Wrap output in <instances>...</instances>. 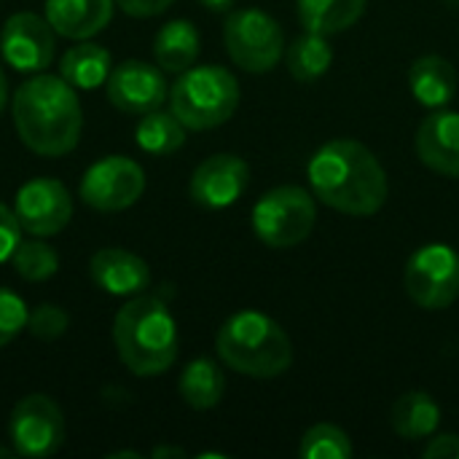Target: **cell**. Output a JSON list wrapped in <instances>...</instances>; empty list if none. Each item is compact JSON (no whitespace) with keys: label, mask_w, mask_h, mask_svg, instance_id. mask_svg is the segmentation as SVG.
<instances>
[{"label":"cell","mask_w":459,"mask_h":459,"mask_svg":"<svg viewBox=\"0 0 459 459\" xmlns=\"http://www.w3.org/2000/svg\"><path fill=\"white\" fill-rule=\"evenodd\" d=\"M390 425L403 441H428L441 425V406L425 390H411L401 395L393 406Z\"/></svg>","instance_id":"d6986e66"},{"label":"cell","mask_w":459,"mask_h":459,"mask_svg":"<svg viewBox=\"0 0 459 459\" xmlns=\"http://www.w3.org/2000/svg\"><path fill=\"white\" fill-rule=\"evenodd\" d=\"M317 221L315 194L301 186H277L253 207L255 237L274 250H290L309 239Z\"/></svg>","instance_id":"8992f818"},{"label":"cell","mask_w":459,"mask_h":459,"mask_svg":"<svg viewBox=\"0 0 459 459\" xmlns=\"http://www.w3.org/2000/svg\"><path fill=\"white\" fill-rule=\"evenodd\" d=\"M215 352L231 371L250 379H277L293 366V342L285 328L258 309L231 315L215 336Z\"/></svg>","instance_id":"277c9868"},{"label":"cell","mask_w":459,"mask_h":459,"mask_svg":"<svg viewBox=\"0 0 459 459\" xmlns=\"http://www.w3.org/2000/svg\"><path fill=\"white\" fill-rule=\"evenodd\" d=\"M11 264H13V272L27 280V282H43L48 277L56 274L59 269V255L51 245L40 242L38 239H27V242H19V247L13 250L11 255Z\"/></svg>","instance_id":"484cf974"},{"label":"cell","mask_w":459,"mask_h":459,"mask_svg":"<svg viewBox=\"0 0 459 459\" xmlns=\"http://www.w3.org/2000/svg\"><path fill=\"white\" fill-rule=\"evenodd\" d=\"M414 151L420 161L444 175L459 180V113L457 110H433L422 118L414 134Z\"/></svg>","instance_id":"9a60e30c"},{"label":"cell","mask_w":459,"mask_h":459,"mask_svg":"<svg viewBox=\"0 0 459 459\" xmlns=\"http://www.w3.org/2000/svg\"><path fill=\"white\" fill-rule=\"evenodd\" d=\"M78 191L91 210L121 212L143 196L145 172L126 156H105L83 172Z\"/></svg>","instance_id":"30bf717a"},{"label":"cell","mask_w":459,"mask_h":459,"mask_svg":"<svg viewBox=\"0 0 459 459\" xmlns=\"http://www.w3.org/2000/svg\"><path fill=\"white\" fill-rule=\"evenodd\" d=\"M5 100H8V83H5V73H3V67H0V113H3V108H5Z\"/></svg>","instance_id":"e575fe53"},{"label":"cell","mask_w":459,"mask_h":459,"mask_svg":"<svg viewBox=\"0 0 459 459\" xmlns=\"http://www.w3.org/2000/svg\"><path fill=\"white\" fill-rule=\"evenodd\" d=\"M307 178L317 202L352 218L377 215L390 196L387 172L377 153L350 137L320 145L307 164Z\"/></svg>","instance_id":"6da1fadb"},{"label":"cell","mask_w":459,"mask_h":459,"mask_svg":"<svg viewBox=\"0 0 459 459\" xmlns=\"http://www.w3.org/2000/svg\"><path fill=\"white\" fill-rule=\"evenodd\" d=\"M56 51V32L46 16L19 11L5 19L0 30V54L19 73H40L51 65Z\"/></svg>","instance_id":"8fae6325"},{"label":"cell","mask_w":459,"mask_h":459,"mask_svg":"<svg viewBox=\"0 0 459 459\" xmlns=\"http://www.w3.org/2000/svg\"><path fill=\"white\" fill-rule=\"evenodd\" d=\"M204 8H210V11H218V13H223V11H229L231 5H234V0H199Z\"/></svg>","instance_id":"836d02e7"},{"label":"cell","mask_w":459,"mask_h":459,"mask_svg":"<svg viewBox=\"0 0 459 459\" xmlns=\"http://www.w3.org/2000/svg\"><path fill=\"white\" fill-rule=\"evenodd\" d=\"M186 126L180 124V118L169 110H151L140 118L137 124V132H134V140L137 145L145 151V153H153V156H169L175 153L178 148H183L186 143Z\"/></svg>","instance_id":"d4e9b609"},{"label":"cell","mask_w":459,"mask_h":459,"mask_svg":"<svg viewBox=\"0 0 459 459\" xmlns=\"http://www.w3.org/2000/svg\"><path fill=\"white\" fill-rule=\"evenodd\" d=\"M178 390H180V398L186 406H191L196 411L215 409L226 395L223 368L210 358H196L183 368Z\"/></svg>","instance_id":"7402d4cb"},{"label":"cell","mask_w":459,"mask_h":459,"mask_svg":"<svg viewBox=\"0 0 459 459\" xmlns=\"http://www.w3.org/2000/svg\"><path fill=\"white\" fill-rule=\"evenodd\" d=\"M250 183V167L234 153H215L204 159L188 183L191 199L204 210H226L242 199Z\"/></svg>","instance_id":"5bb4252c"},{"label":"cell","mask_w":459,"mask_h":459,"mask_svg":"<svg viewBox=\"0 0 459 459\" xmlns=\"http://www.w3.org/2000/svg\"><path fill=\"white\" fill-rule=\"evenodd\" d=\"M164 457H186V452L183 449H178V446H159V449H153V459H164Z\"/></svg>","instance_id":"d6a6232c"},{"label":"cell","mask_w":459,"mask_h":459,"mask_svg":"<svg viewBox=\"0 0 459 459\" xmlns=\"http://www.w3.org/2000/svg\"><path fill=\"white\" fill-rule=\"evenodd\" d=\"M89 274L94 285L110 296H140L151 285L148 264L121 247H102L89 261Z\"/></svg>","instance_id":"2e32d148"},{"label":"cell","mask_w":459,"mask_h":459,"mask_svg":"<svg viewBox=\"0 0 459 459\" xmlns=\"http://www.w3.org/2000/svg\"><path fill=\"white\" fill-rule=\"evenodd\" d=\"M403 285L420 309H449L459 299V253L446 242L422 245L406 261Z\"/></svg>","instance_id":"ba28073f"},{"label":"cell","mask_w":459,"mask_h":459,"mask_svg":"<svg viewBox=\"0 0 459 459\" xmlns=\"http://www.w3.org/2000/svg\"><path fill=\"white\" fill-rule=\"evenodd\" d=\"M366 5L368 0H296L301 27L328 38L358 24Z\"/></svg>","instance_id":"44dd1931"},{"label":"cell","mask_w":459,"mask_h":459,"mask_svg":"<svg viewBox=\"0 0 459 459\" xmlns=\"http://www.w3.org/2000/svg\"><path fill=\"white\" fill-rule=\"evenodd\" d=\"M16 455V449H5V446H0V457H13Z\"/></svg>","instance_id":"8d00e7d4"},{"label":"cell","mask_w":459,"mask_h":459,"mask_svg":"<svg viewBox=\"0 0 459 459\" xmlns=\"http://www.w3.org/2000/svg\"><path fill=\"white\" fill-rule=\"evenodd\" d=\"M299 455L304 459H347L352 457V441L342 428L320 422L301 436Z\"/></svg>","instance_id":"4316f807"},{"label":"cell","mask_w":459,"mask_h":459,"mask_svg":"<svg viewBox=\"0 0 459 459\" xmlns=\"http://www.w3.org/2000/svg\"><path fill=\"white\" fill-rule=\"evenodd\" d=\"M116 0H46V19L56 35L86 40L108 27Z\"/></svg>","instance_id":"e0dca14e"},{"label":"cell","mask_w":459,"mask_h":459,"mask_svg":"<svg viewBox=\"0 0 459 459\" xmlns=\"http://www.w3.org/2000/svg\"><path fill=\"white\" fill-rule=\"evenodd\" d=\"M27 304L8 288H0V347L13 342L27 328Z\"/></svg>","instance_id":"f1b7e54d"},{"label":"cell","mask_w":459,"mask_h":459,"mask_svg":"<svg viewBox=\"0 0 459 459\" xmlns=\"http://www.w3.org/2000/svg\"><path fill=\"white\" fill-rule=\"evenodd\" d=\"M105 86L113 108L129 116H145L151 110H159L169 100L164 70L140 59H126L116 70H110Z\"/></svg>","instance_id":"4fadbf2b"},{"label":"cell","mask_w":459,"mask_h":459,"mask_svg":"<svg viewBox=\"0 0 459 459\" xmlns=\"http://www.w3.org/2000/svg\"><path fill=\"white\" fill-rule=\"evenodd\" d=\"M285 65L288 73L301 83H312L323 78L333 65V46L328 43V35L304 30V35H299L285 48Z\"/></svg>","instance_id":"603a6c76"},{"label":"cell","mask_w":459,"mask_h":459,"mask_svg":"<svg viewBox=\"0 0 459 459\" xmlns=\"http://www.w3.org/2000/svg\"><path fill=\"white\" fill-rule=\"evenodd\" d=\"M239 108V81L221 65H199L178 73L169 89V110L191 132L226 124Z\"/></svg>","instance_id":"5b68a950"},{"label":"cell","mask_w":459,"mask_h":459,"mask_svg":"<svg viewBox=\"0 0 459 459\" xmlns=\"http://www.w3.org/2000/svg\"><path fill=\"white\" fill-rule=\"evenodd\" d=\"M172 3H175V0H116V5H118L124 13L134 16V19L159 16V13H164Z\"/></svg>","instance_id":"1f68e13d"},{"label":"cell","mask_w":459,"mask_h":459,"mask_svg":"<svg viewBox=\"0 0 459 459\" xmlns=\"http://www.w3.org/2000/svg\"><path fill=\"white\" fill-rule=\"evenodd\" d=\"M428 459H459V436L444 433V436H430L428 446L422 452Z\"/></svg>","instance_id":"4dcf8cb0"},{"label":"cell","mask_w":459,"mask_h":459,"mask_svg":"<svg viewBox=\"0 0 459 459\" xmlns=\"http://www.w3.org/2000/svg\"><path fill=\"white\" fill-rule=\"evenodd\" d=\"M19 140L40 156L70 153L83 132V110L75 89L62 75L38 73L27 78L11 100Z\"/></svg>","instance_id":"7a4b0ae2"},{"label":"cell","mask_w":459,"mask_h":459,"mask_svg":"<svg viewBox=\"0 0 459 459\" xmlns=\"http://www.w3.org/2000/svg\"><path fill=\"white\" fill-rule=\"evenodd\" d=\"M13 212L22 229L32 237H54L73 218L70 191L54 178H32L27 180L13 199Z\"/></svg>","instance_id":"7c38bea8"},{"label":"cell","mask_w":459,"mask_h":459,"mask_svg":"<svg viewBox=\"0 0 459 459\" xmlns=\"http://www.w3.org/2000/svg\"><path fill=\"white\" fill-rule=\"evenodd\" d=\"M22 223L16 218L13 210H8L5 204H0V264L8 261L13 255V250L22 242Z\"/></svg>","instance_id":"f546056e"},{"label":"cell","mask_w":459,"mask_h":459,"mask_svg":"<svg viewBox=\"0 0 459 459\" xmlns=\"http://www.w3.org/2000/svg\"><path fill=\"white\" fill-rule=\"evenodd\" d=\"M110 457H140L137 452H116V455H110Z\"/></svg>","instance_id":"d590c367"},{"label":"cell","mask_w":459,"mask_h":459,"mask_svg":"<svg viewBox=\"0 0 459 459\" xmlns=\"http://www.w3.org/2000/svg\"><path fill=\"white\" fill-rule=\"evenodd\" d=\"M59 73L73 89H97L110 75V54L108 48L83 40L62 54Z\"/></svg>","instance_id":"cb8c5ba5"},{"label":"cell","mask_w":459,"mask_h":459,"mask_svg":"<svg viewBox=\"0 0 459 459\" xmlns=\"http://www.w3.org/2000/svg\"><path fill=\"white\" fill-rule=\"evenodd\" d=\"M199 46H202V40H199L194 22L172 19L156 32L153 56L164 73H183V70L194 67V62L199 56Z\"/></svg>","instance_id":"ffe728a7"},{"label":"cell","mask_w":459,"mask_h":459,"mask_svg":"<svg viewBox=\"0 0 459 459\" xmlns=\"http://www.w3.org/2000/svg\"><path fill=\"white\" fill-rule=\"evenodd\" d=\"M113 342L121 363L134 377H161L178 360V323L159 296H134L113 323Z\"/></svg>","instance_id":"3957f363"},{"label":"cell","mask_w":459,"mask_h":459,"mask_svg":"<svg viewBox=\"0 0 459 459\" xmlns=\"http://www.w3.org/2000/svg\"><path fill=\"white\" fill-rule=\"evenodd\" d=\"M459 78L455 65L438 54H425L409 67V89L414 100L430 110L446 108L457 94Z\"/></svg>","instance_id":"ac0fdd59"},{"label":"cell","mask_w":459,"mask_h":459,"mask_svg":"<svg viewBox=\"0 0 459 459\" xmlns=\"http://www.w3.org/2000/svg\"><path fill=\"white\" fill-rule=\"evenodd\" d=\"M8 436L16 455L32 459L51 457L65 444V414L48 395H27L11 411Z\"/></svg>","instance_id":"9c48e42d"},{"label":"cell","mask_w":459,"mask_h":459,"mask_svg":"<svg viewBox=\"0 0 459 459\" xmlns=\"http://www.w3.org/2000/svg\"><path fill=\"white\" fill-rule=\"evenodd\" d=\"M223 43L234 65L253 75L274 70L285 56L282 27L261 8L231 11L223 24Z\"/></svg>","instance_id":"52a82bcc"},{"label":"cell","mask_w":459,"mask_h":459,"mask_svg":"<svg viewBox=\"0 0 459 459\" xmlns=\"http://www.w3.org/2000/svg\"><path fill=\"white\" fill-rule=\"evenodd\" d=\"M67 325H70V317L56 304H40L27 317V331L40 342H54V339L65 336Z\"/></svg>","instance_id":"83f0119b"}]
</instances>
